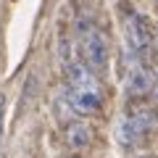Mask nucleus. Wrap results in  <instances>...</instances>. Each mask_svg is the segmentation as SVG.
I'll list each match as a JSON object with an SVG mask.
<instances>
[{"label": "nucleus", "instance_id": "obj_2", "mask_svg": "<svg viewBox=\"0 0 158 158\" xmlns=\"http://www.w3.org/2000/svg\"><path fill=\"white\" fill-rule=\"evenodd\" d=\"M158 118L156 113L150 111H135V113H127L121 121H118V129H116V140L121 142L124 148L137 145L140 140H145L153 129H156Z\"/></svg>", "mask_w": 158, "mask_h": 158}, {"label": "nucleus", "instance_id": "obj_1", "mask_svg": "<svg viewBox=\"0 0 158 158\" xmlns=\"http://www.w3.org/2000/svg\"><path fill=\"white\" fill-rule=\"evenodd\" d=\"M66 79H69V106L79 116H92L103 106V92L95 74L85 61H66Z\"/></svg>", "mask_w": 158, "mask_h": 158}, {"label": "nucleus", "instance_id": "obj_8", "mask_svg": "<svg viewBox=\"0 0 158 158\" xmlns=\"http://www.w3.org/2000/svg\"><path fill=\"white\" fill-rule=\"evenodd\" d=\"M153 98H156V100H158V85L153 87Z\"/></svg>", "mask_w": 158, "mask_h": 158}, {"label": "nucleus", "instance_id": "obj_7", "mask_svg": "<svg viewBox=\"0 0 158 158\" xmlns=\"http://www.w3.org/2000/svg\"><path fill=\"white\" fill-rule=\"evenodd\" d=\"M3 118H6V98L0 95V145H3Z\"/></svg>", "mask_w": 158, "mask_h": 158}, {"label": "nucleus", "instance_id": "obj_6", "mask_svg": "<svg viewBox=\"0 0 158 158\" xmlns=\"http://www.w3.org/2000/svg\"><path fill=\"white\" fill-rule=\"evenodd\" d=\"M66 142L71 148H85L87 142H90V129H87V124H82V121H71V124L66 127Z\"/></svg>", "mask_w": 158, "mask_h": 158}, {"label": "nucleus", "instance_id": "obj_4", "mask_svg": "<svg viewBox=\"0 0 158 158\" xmlns=\"http://www.w3.org/2000/svg\"><path fill=\"white\" fill-rule=\"evenodd\" d=\"M127 37H129L132 50H137V53H145L150 48L153 37H150V29H148L145 19L140 13H129V19H127Z\"/></svg>", "mask_w": 158, "mask_h": 158}, {"label": "nucleus", "instance_id": "obj_5", "mask_svg": "<svg viewBox=\"0 0 158 158\" xmlns=\"http://www.w3.org/2000/svg\"><path fill=\"white\" fill-rule=\"evenodd\" d=\"M127 87H129V95H142V92H148L150 87H156V82L150 79V74H148L145 69L137 66V69H132Z\"/></svg>", "mask_w": 158, "mask_h": 158}, {"label": "nucleus", "instance_id": "obj_9", "mask_svg": "<svg viewBox=\"0 0 158 158\" xmlns=\"http://www.w3.org/2000/svg\"><path fill=\"white\" fill-rule=\"evenodd\" d=\"M145 158H150V156H145Z\"/></svg>", "mask_w": 158, "mask_h": 158}, {"label": "nucleus", "instance_id": "obj_3", "mask_svg": "<svg viewBox=\"0 0 158 158\" xmlns=\"http://www.w3.org/2000/svg\"><path fill=\"white\" fill-rule=\"evenodd\" d=\"M82 61L92 74H103L108 69V45L98 27H87L82 32Z\"/></svg>", "mask_w": 158, "mask_h": 158}]
</instances>
